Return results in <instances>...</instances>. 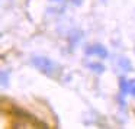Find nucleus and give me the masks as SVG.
Returning <instances> with one entry per match:
<instances>
[{"label": "nucleus", "instance_id": "7ed1b4c3", "mask_svg": "<svg viewBox=\"0 0 135 129\" xmlns=\"http://www.w3.org/2000/svg\"><path fill=\"white\" fill-rule=\"evenodd\" d=\"M119 87H120V93L122 94L129 93V84H128V81H126V78H123V77L119 80Z\"/></svg>", "mask_w": 135, "mask_h": 129}, {"label": "nucleus", "instance_id": "f257e3e1", "mask_svg": "<svg viewBox=\"0 0 135 129\" xmlns=\"http://www.w3.org/2000/svg\"><path fill=\"white\" fill-rule=\"evenodd\" d=\"M32 64L35 65L39 71L48 74V76H54V74H57V71L60 70L58 65L54 61H51L50 58H47V57H33Z\"/></svg>", "mask_w": 135, "mask_h": 129}, {"label": "nucleus", "instance_id": "f03ea898", "mask_svg": "<svg viewBox=\"0 0 135 129\" xmlns=\"http://www.w3.org/2000/svg\"><path fill=\"white\" fill-rule=\"evenodd\" d=\"M86 54H87V55H97V57H100V58H106V57H108L106 48L102 47V45H99V44H94V45H91V47L86 48Z\"/></svg>", "mask_w": 135, "mask_h": 129}, {"label": "nucleus", "instance_id": "423d86ee", "mask_svg": "<svg viewBox=\"0 0 135 129\" xmlns=\"http://www.w3.org/2000/svg\"><path fill=\"white\" fill-rule=\"evenodd\" d=\"M2 78H3V81H2V83H3V86H6V73L2 74Z\"/></svg>", "mask_w": 135, "mask_h": 129}, {"label": "nucleus", "instance_id": "39448f33", "mask_svg": "<svg viewBox=\"0 0 135 129\" xmlns=\"http://www.w3.org/2000/svg\"><path fill=\"white\" fill-rule=\"evenodd\" d=\"M129 93L135 97V80H132V81L129 83Z\"/></svg>", "mask_w": 135, "mask_h": 129}, {"label": "nucleus", "instance_id": "20e7f679", "mask_svg": "<svg viewBox=\"0 0 135 129\" xmlns=\"http://www.w3.org/2000/svg\"><path fill=\"white\" fill-rule=\"evenodd\" d=\"M90 67H93V70L96 71V73H103L105 71V67L103 65H100V64H94V62H90Z\"/></svg>", "mask_w": 135, "mask_h": 129}]
</instances>
